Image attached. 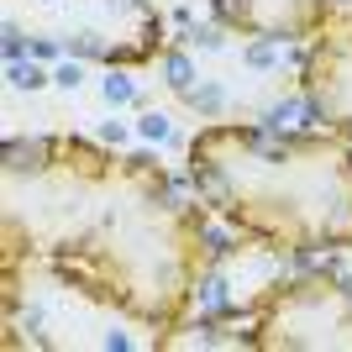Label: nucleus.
I'll return each mask as SVG.
<instances>
[{"mask_svg": "<svg viewBox=\"0 0 352 352\" xmlns=\"http://www.w3.org/2000/svg\"><path fill=\"white\" fill-rule=\"evenodd\" d=\"M190 179L216 216L279 252L352 248V142L326 126H200Z\"/></svg>", "mask_w": 352, "mask_h": 352, "instance_id": "nucleus-2", "label": "nucleus"}, {"mask_svg": "<svg viewBox=\"0 0 352 352\" xmlns=\"http://www.w3.org/2000/svg\"><path fill=\"white\" fill-rule=\"evenodd\" d=\"M300 100L316 126L352 142V6H342L305 47L300 63Z\"/></svg>", "mask_w": 352, "mask_h": 352, "instance_id": "nucleus-6", "label": "nucleus"}, {"mask_svg": "<svg viewBox=\"0 0 352 352\" xmlns=\"http://www.w3.org/2000/svg\"><path fill=\"white\" fill-rule=\"evenodd\" d=\"M0 16L16 43L105 69H137L163 53L153 0H0Z\"/></svg>", "mask_w": 352, "mask_h": 352, "instance_id": "nucleus-4", "label": "nucleus"}, {"mask_svg": "<svg viewBox=\"0 0 352 352\" xmlns=\"http://www.w3.org/2000/svg\"><path fill=\"white\" fill-rule=\"evenodd\" d=\"M347 0H210L221 32L248 43H310Z\"/></svg>", "mask_w": 352, "mask_h": 352, "instance_id": "nucleus-7", "label": "nucleus"}, {"mask_svg": "<svg viewBox=\"0 0 352 352\" xmlns=\"http://www.w3.org/2000/svg\"><path fill=\"white\" fill-rule=\"evenodd\" d=\"M0 258H47L153 331L184 326L216 242L195 206L147 153L85 137H16L0 153Z\"/></svg>", "mask_w": 352, "mask_h": 352, "instance_id": "nucleus-1", "label": "nucleus"}, {"mask_svg": "<svg viewBox=\"0 0 352 352\" xmlns=\"http://www.w3.org/2000/svg\"><path fill=\"white\" fill-rule=\"evenodd\" d=\"M6 263V326L27 347H163V331L126 316L105 294L79 284L47 258H0Z\"/></svg>", "mask_w": 352, "mask_h": 352, "instance_id": "nucleus-3", "label": "nucleus"}, {"mask_svg": "<svg viewBox=\"0 0 352 352\" xmlns=\"http://www.w3.org/2000/svg\"><path fill=\"white\" fill-rule=\"evenodd\" d=\"M248 347L263 352H352V274H300L268 289Z\"/></svg>", "mask_w": 352, "mask_h": 352, "instance_id": "nucleus-5", "label": "nucleus"}]
</instances>
